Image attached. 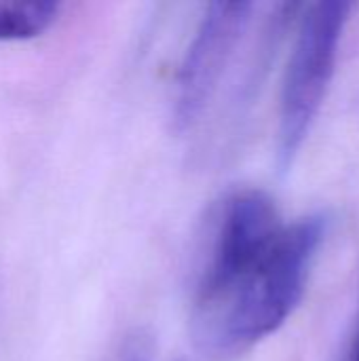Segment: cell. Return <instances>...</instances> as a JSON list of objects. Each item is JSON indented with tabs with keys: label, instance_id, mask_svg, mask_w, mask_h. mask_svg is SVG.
I'll return each instance as SVG.
<instances>
[{
	"label": "cell",
	"instance_id": "1",
	"mask_svg": "<svg viewBox=\"0 0 359 361\" xmlns=\"http://www.w3.org/2000/svg\"><path fill=\"white\" fill-rule=\"evenodd\" d=\"M330 220L315 212L288 222L258 188L233 190L209 209L188 313V334L201 357L239 360L294 315Z\"/></svg>",
	"mask_w": 359,
	"mask_h": 361
},
{
	"label": "cell",
	"instance_id": "2",
	"mask_svg": "<svg viewBox=\"0 0 359 361\" xmlns=\"http://www.w3.org/2000/svg\"><path fill=\"white\" fill-rule=\"evenodd\" d=\"M351 2H315L300 8L284 68L277 110V163L292 167L332 85Z\"/></svg>",
	"mask_w": 359,
	"mask_h": 361
},
{
	"label": "cell",
	"instance_id": "3",
	"mask_svg": "<svg viewBox=\"0 0 359 361\" xmlns=\"http://www.w3.org/2000/svg\"><path fill=\"white\" fill-rule=\"evenodd\" d=\"M254 2H212L205 6L182 61L171 93V129L193 131L220 91L224 74L254 21Z\"/></svg>",
	"mask_w": 359,
	"mask_h": 361
},
{
	"label": "cell",
	"instance_id": "4",
	"mask_svg": "<svg viewBox=\"0 0 359 361\" xmlns=\"http://www.w3.org/2000/svg\"><path fill=\"white\" fill-rule=\"evenodd\" d=\"M57 11V2H0V40L38 36L53 23Z\"/></svg>",
	"mask_w": 359,
	"mask_h": 361
},
{
	"label": "cell",
	"instance_id": "5",
	"mask_svg": "<svg viewBox=\"0 0 359 361\" xmlns=\"http://www.w3.org/2000/svg\"><path fill=\"white\" fill-rule=\"evenodd\" d=\"M148 347L142 343V341H133L127 349H125V353H123V360L121 361H148Z\"/></svg>",
	"mask_w": 359,
	"mask_h": 361
},
{
	"label": "cell",
	"instance_id": "6",
	"mask_svg": "<svg viewBox=\"0 0 359 361\" xmlns=\"http://www.w3.org/2000/svg\"><path fill=\"white\" fill-rule=\"evenodd\" d=\"M345 361H359V315L358 322H355V328L351 332V338H349V347H347V353H345Z\"/></svg>",
	"mask_w": 359,
	"mask_h": 361
}]
</instances>
